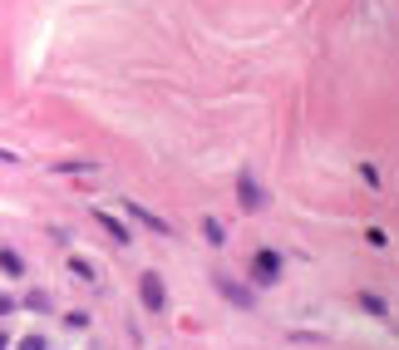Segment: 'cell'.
Returning <instances> with one entry per match:
<instances>
[{"label": "cell", "mask_w": 399, "mask_h": 350, "mask_svg": "<svg viewBox=\"0 0 399 350\" xmlns=\"http://www.w3.org/2000/svg\"><path fill=\"white\" fill-rule=\"evenodd\" d=\"M124 207H129V217H133V222H143L148 232H158V237H168V232H173V227H168V222H163L158 212H148L143 202H124Z\"/></svg>", "instance_id": "cell-3"}, {"label": "cell", "mask_w": 399, "mask_h": 350, "mask_svg": "<svg viewBox=\"0 0 399 350\" xmlns=\"http://www.w3.org/2000/svg\"><path fill=\"white\" fill-rule=\"evenodd\" d=\"M0 163H20V158H15V153H6V148H0Z\"/></svg>", "instance_id": "cell-14"}, {"label": "cell", "mask_w": 399, "mask_h": 350, "mask_svg": "<svg viewBox=\"0 0 399 350\" xmlns=\"http://www.w3.org/2000/svg\"><path fill=\"white\" fill-rule=\"evenodd\" d=\"M6 345H10V335H6V331H0V350H6Z\"/></svg>", "instance_id": "cell-15"}, {"label": "cell", "mask_w": 399, "mask_h": 350, "mask_svg": "<svg viewBox=\"0 0 399 350\" xmlns=\"http://www.w3.org/2000/svg\"><path fill=\"white\" fill-rule=\"evenodd\" d=\"M252 267H256V281H276V267H281V262H276V252H256Z\"/></svg>", "instance_id": "cell-6"}, {"label": "cell", "mask_w": 399, "mask_h": 350, "mask_svg": "<svg viewBox=\"0 0 399 350\" xmlns=\"http://www.w3.org/2000/svg\"><path fill=\"white\" fill-rule=\"evenodd\" d=\"M44 345H49L44 335H20V350H44Z\"/></svg>", "instance_id": "cell-12"}, {"label": "cell", "mask_w": 399, "mask_h": 350, "mask_svg": "<svg viewBox=\"0 0 399 350\" xmlns=\"http://www.w3.org/2000/svg\"><path fill=\"white\" fill-rule=\"evenodd\" d=\"M0 271H6V276H25V262H20L10 247H0Z\"/></svg>", "instance_id": "cell-7"}, {"label": "cell", "mask_w": 399, "mask_h": 350, "mask_svg": "<svg viewBox=\"0 0 399 350\" xmlns=\"http://www.w3.org/2000/svg\"><path fill=\"white\" fill-rule=\"evenodd\" d=\"M25 306H35V311H49V296H44V291H30V296H25Z\"/></svg>", "instance_id": "cell-11"}, {"label": "cell", "mask_w": 399, "mask_h": 350, "mask_svg": "<svg viewBox=\"0 0 399 350\" xmlns=\"http://www.w3.org/2000/svg\"><path fill=\"white\" fill-rule=\"evenodd\" d=\"M94 222H99V227L108 232V237H113V242H129V227H124L119 217H113V212H94Z\"/></svg>", "instance_id": "cell-5"}, {"label": "cell", "mask_w": 399, "mask_h": 350, "mask_svg": "<svg viewBox=\"0 0 399 350\" xmlns=\"http://www.w3.org/2000/svg\"><path fill=\"white\" fill-rule=\"evenodd\" d=\"M360 306H365V311H375V316H389V306H384L380 296H370V291H365V296H360Z\"/></svg>", "instance_id": "cell-10"}, {"label": "cell", "mask_w": 399, "mask_h": 350, "mask_svg": "<svg viewBox=\"0 0 399 350\" xmlns=\"http://www.w3.org/2000/svg\"><path fill=\"white\" fill-rule=\"evenodd\" d=\"M237 198H242V207H247V212H256V207H261V188L252 183V173H242V178H237Z\"/></svg>", "instance_id": "cell-4"}, {"label": "cell", "mask_w": 399, "mask_h": 350, "mask_svg": "<svg viewBox=\"0 0 399 350\" xmlns=\"http://www.w3.org/2000/svg\"><path fill=\"white\" fill-rule=\"evenodd\" d=\"M217 291H222V296L232 301V306H242V311H247V306H256V296H252L242 281H232V276H217Z\"/></svg>", "instance_id": "cell-2"}, {"label": "cell", "mask_w": 399, "mask_h": 350, "mask_svg": "<svg viewBox=\"0 0 399 350\" xmlns=\"http://www.w3.org/2000/svg\"><path fill=\"white\" fill-rule=\"evenodd\" d=\"M138 296H143L148 311H163V306H168V291H163V276H158V271H143V276H138Z\"/></svg>", "instance_id": "cell-1"}, {"label": "cell", "mask_w": 399, "mask_h": 350, "mask_svg": "<svg viewBox=\"0 0 399 350\" xmlns=\"http://www.w3.org/2000/svg\"><path fill=\"white\" fill-rule=\"evenodd\" d=\"M202 237H207L212 247H222V237H227V227H222L217 217H202Z\"/></svg>", "instance_id": "cell-9"}, {"label": "cell", "mask_w": 399, "mask_h": 350, "mask_svg": "<svg viewBox=\"0 0 399 350\" xmlns=\"http://www.w3.org/2000/svg\"><path fill=\"white\" fill-rule=\"evenodd\" d=\"M70 271H74L79 281H89V286H99V271H94V267H89L84 257H70Z\"/></svg>", "instance_id": "cell-8"}, {"label": "cell", "mask_w": 399, "mask_h": 350, "mask_svg": "<svg viewBox=\"0 0 399 350\" xmlns=\"http://www.w3.org/2000/svg\"><path fill=\"white\" fill-rule=\"evenodd\" d=\"M10 311H15V301L6 296V291H0V316H10Z\"/></svg>", "instance_id": "cell-13"}]
</instances>
